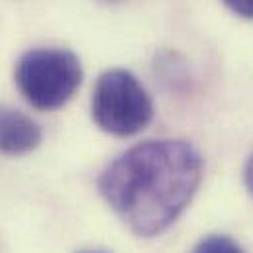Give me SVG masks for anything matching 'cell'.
Segmentation results:
<instances>
[{"mask_svg": "<svg viewBox=\"0 0 253 253\" xmlns=\"http://www.w3.org/2000/svg\"><path fill=\"white\" fill-rule=\"evenodd\" d=\"M81 81V63L67 49H32L16 67V84L38 110L61 108L73 98Z\"/></svg>", "mask_w": 253, "mask_h": 253, "instance_id": "3957f363", "label": "cell"}, {"mask_svg": "<svg viewBox=\"0 0 253 253\" xmlns=\"http://www.w3.org/2000/svg\"><path fill=\"white\" fill-rule=\"evenodd\" d=\"M106 2H116V0H106Z\"/></svg>", "mask_w": 253, "mask_h": 253, "instance_id": "9c48e42d", "label": "cell"}, {"mask_svg": "<svg viewBox=\"0 0 253 253\" xmlns=\"http://www.w3.org/2000/svg\"><path fill=\"white\" fill-rule=\"evenodd\" d=\"M90 114L102 131L116 137H129L151 122L153 104L143 84L129 71L112 69L96 81Z\"/></svg>", "mask_w": 253, "mask_h": 253, "instance_id": "7a4b0ae2", "label": "cell"}, {"mask_svg": "<svg viewBox=\"0 0 253 253\" xmlns=\"http://www.w3.org/2000/svg\"><path fill=\"white\" fill-rule=\"evenodd\" d=\"M246 185H248V189L252 190L253 194V155L246 163Z\"/></svg>", "mask_w": 253, "mask_h": 253, "instance_id": "52a82bcc", "label": "cell"}, {"mask_svg": "<svg viewBox=\"0 0 253 253\" xmlns=\"http://www.w3.org/2000/svg\"><path fill=\"white\" fill-rule=\"evenodd\" d=\"M81 253H108V252H100V250H92V252H81Z\"/></svg>", "mask_w": 253, "mask_h": 253, "instance_id": "ba28073f", "label": "cell"}, {"mask_svg": "<svg viewBox=\"0 0 253 253\" xmlns=\"http://www.w3.org/2000/svg\"><path fill=\"white\" fill-rule=\"evenodd\" d=\"M234 14L253 20V0H222Z\"/></svg>", "mask_w": 253, "mask_h": 253, "instance_id": "8992f818", "label": "cell"}, {"mask_svg": "<svg viewBox=\"0 0 253 253\" xmlns=\"http://www.w3.org/2000/svg\"><path fill=\"white\" fill-rule=\"evenodd\" d=\"M42 141L40 126L20 110L0 106V153L20 155L38 147Z\"/></svg>", "mask_w": 253, "mask_h": 253, "instance_id": "277c9868", "label": "cell"}, {"mask_svg": "<svg viewBox=\"0 0 253 253\" xmlns=\"http://www.w3.org/2000/svg\"><path fill=\"white\" fill-rule=\"evenodd\" d=\"M192 253H246L228 236H208L204 238Z\"/></svg>", "mask_w": 253, "mask_h": 253, "instance_id": "5b68a950", "label": "cell"}, {"mask_svg": "<svg viewBox=\"0 0 253 253\" xmlns=\"http://www.w3.org/2000/svg\"><path fill=\"white\" fill-rule=\"evenodd\" d=\"M202 181V157L183 139L143 141L114 159L98 190L139 238L165 232L189 206Z\"/></svg>", "mask_w": 253, "mask_h": 253, "instance_id": "6da1fadb", "label": "cell"}]
</instances>
